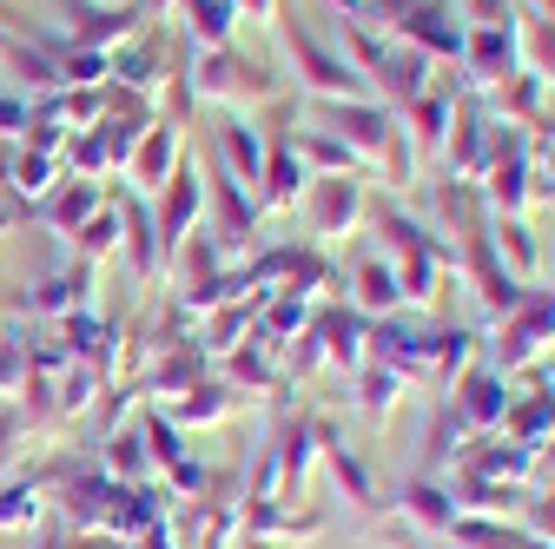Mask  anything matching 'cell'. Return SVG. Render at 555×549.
I'll list each match as a JSON object with an SVG mask.
<instances>
[{"mask_svg":"<svg viewBox=\"0 0 555 549\" xmlns=\"http://www.w3.org/2000/svg\"><path fill=\"white\" fill-rule=\"evenodd\" d=\"M185 87H192V106H225V113H251V106H285V80L271 66L219 47V53H192L185 60Z\"/></svg>","mask_w":555,"mask_h":549,"instance_id":"6da1fadb","label":"cell"},{"mask_svg":"<svg viewBox=\"0 0 555 549\" xmlns=\"http://www.w3.org/2000/svg\"><path fill=\"white\" fill-rule=\"evenodd\" d=\"M278 40H285V60H292L298 93H311L318 106H337V100H371V93H364V80L351 74V60H344L337 47H324L298 14H278Z\"/></svg>","mask_w":555,"mask_h":549,"instance_id":"7a4b0ae2","label":"cell"},{"mask_svg":"<svg viewBox=\"0 0 555 549\" xmlns=\"http://www.w3.org/2000/svg\"><path fill=\"white\" fill-rule=\"evenodd\" d=\"M555 358V285H529V298L496 324V371H535Z\"/></svg>","mask_w":555,"mask_h":549,"instance_id":"3957f363","label":"cell"},{"mask_svg":"<svg viewBox=\"0 0 555 549\" xmlns=\"http://www.w3.org/2000/svg\"><path fill=\"white\" fill-rule=\"evenodd\" d=\"M305 226L311 239H351L358 226H371V199H364V173H331L305 186Z\"/></svg>","mask_w":555,"mask_h":549,"instance_id":"277c9868","label":"cell"},{"mask_svg":"<svg viewBox=\"0 0 555 549\" xmlns=\"http://www.w3.org/2000/svg\"><path fill=\"white\" fill-rule=\"evenodd\" d=\"M509 404H516L509 378H503L496 365H482V358L450 384V418H456L469 437H496V431H503V418H509Z\"/></svg>","mask_w":555,"mask_h":549,"instance_id":"5b68a950","label":"cell"},{"mask_svg":"<svg viewBox=\"0 0 555 549\" xmlns=\"http://www.w3.org/2000/svg\"><path fill=\"white\" fill-rule=\"evenodd\" d=\"M410 542H450V529H456V497H450V484L443 476H430V470H416V476H403V490H397V516H390Z\"/></svg>","mask_w":555,"mask_h":549,"instance_id":"8992f818","label":"cell"},{"mask_svg":"<svg viewBox=\"0 0 555 549\" xmlns=\"http://www.w3.org/2000/svg\"><path fill=\"white\" fill-rule=\"evenodd\" d=\"M490 106H482V93H463L456 100V119H450V140H443V179H456V186H476L482 179V166H490Z\"/></svg>","mask_w":555,"mask_h":549,"instance_id":"52a82bcc","label":"cell"},{"mask_svg":"<svg viewBox=\"0 0 555 549\" xmlns=\"http://www.w3.org/2000/svg\"><path fill=\"white\" fill-rule=\"evenodd\" d=\"M185 53V40H172V34H159V27H139L119 53H113V87H126V93H139V100H153L159 93V80L172 74V60Z\"/></svg>","mask_w":555,"mask_h":549,"instance_id":"ba28073f","label":"cell"},{"mask_svg":"<svg viewBox=\"0 0 555 549\" xmlns=\"http://www.w3.org/2000/svg\"><path fill=\"white\" fill-rule=\"evenodd\" d=\"M264 450L278 463V490H285V503H298L305 484H311V470H318V410H285Z\"/></svg>","mask_w":555,"mask_h":549,"instance_id":"9c48e42d","label":"cell"},{"mask_svg":"<svg viewBox=\"0 0 555 549\" xmlns=\"http://www.w3.org/2000/svg\"><path fill=\"white\" fill-rule=\"evenodd\" d=\"M324 132H337V140L351 146V159L371 173L377 153H384V140L397 132V113L377 106V100H337V106H324Z\"/></svg>","mask_w":555,"mask_h":549,"instance_id":"30bf717a","label":"cell"},{"mask_svg":"<svg viewBox=\"0 0 555 549\" xmlns=\"http://www.w3.org/2000/svg\"><path fill=\"white\" fill-rule=\"evenodd\" d=\"M463 74L469 93H496L509 74H522V53H516V27H463Z\"/></svg>","mask_w":555,"mask_h":549,"instance_id":"8fae6325","label":"cell"},{"mask_svg":"<svg viewBox=\"0 0 555 549\" xmlns=\"http://www.w3.org/2000/svg\"><path fill=\"white\" fill-rule=\"evenodd\" d=\"M318 337H324V365H331L337 378H358V371L371 365V318L351 311L344 298L318 305Z\"/></svg>","mask_w":555,"mask_h":549,"instance_id":"7c38bea8","label":"cell"},{"mask_svg":"<svg viewBox=\"0 0 555 549\" xmlns=\"http://www.w3.org/2000/svg\"><path fill=\"white\" fill-rule=\"evenodd\" d=\"M198 219H205V179H198L192 159H179V173L159 186V213H153V226H159V252H172L185 232H198Z\"/></svg>","mask_w":555,"mask_h":549,"instance_id":"4fadbf2b","label":"cell"},{"mask_svg":"<svg viewBox=\"0 0 555 549\" xmlns=\"http://www.w3.org/2000/svg\"><path fill=\"white\" fill-rule=\"evenodd\" d=\"M390 40L416 47L424 60H463V21H456V8H443V0H424V8H410V14L390 27Z\"/></svg>","mask_w":555,"mask_h":549,"instance_id":"5bb4252c","label":"cell"},{"mask_svg":"<svg viewBox=\"0 0 555 549\" xmlns=\"http://www.w3.org/2000/svg\"><path fill=\"white\" fill-rule=\"evenodd\" d=\"M535 463L542 457L522 450V444H509V437H469V450L456 457L450 476H476V484H529Z\"/></svg>","mask_w":555,"mask_h":549,"instance_id":"9a60e30c","label":"cell"},{"mask_svg":"<svg viewBox=\"0 0 555 549\" xmlns=\"http://www.w3.org/2000/svg\"><path fill=\"white\" fill-rule=\"evenodd\" d=\"M93 285H100V265L74 258L66 271H53V279L27 285V292H21V311H34V318H66V311H93Z\"/></svg>","mask_w":555,"mask_h":549,"instance_id":"2e32d148","label":"cell"},{"mask_svg":"<svg viewBox=\"0 0 555 549\" xmlns=\"http://www.w3.org/2000/svg\"><path fill=\"white\" fill-rule=\"evenodd\" d=\"M285 358H278L271 345H258V337H245V345H232L225 352V391L232 397H285Z\"/></svg>","mask_w":555,"mask_h":549,"instance_id":"e0dca14e","label":"cell"},{"mask_svg":"<svg viewBox=\"0 0 555 549\" xmlns=\"http://www.w3.org/2000/svg\"><path fill=\"white\" fill-rule=\"evenodd\" d=\"M324 510H298V503H245V536L258 542H278V549H298V542H318L324 536Z\"/></svg>","mask_w":555,"mask_h":549,"instance_id":"ac0fdd59","label":"cell"},{"mask_svg":"<svg viewBox=\"0 0 555 549\" xmlns=\"http://www.w3.org/2000/svg\"><path fill=\"white\" fill-rule=\"evenodd\" d=\"M318 463L337 476V490L351 497L358 510H377V476H371V463L351 457V444H344V431H337L331 418H318Z\"/></svg>","mask_w":555,"mask_h":549,"instance_id":"d6986e66","label":"cell"},{"mask_svg":"<svg viewBox=\"0 0 555 549\" xmlns=\"http://www.w3.org/2000/svg\"><path fill=\"white\" fill-rule=\"evenodd\" d=\"M100 205H106V199H100V179H60V186H53V192H47L40 205H27V213H34V219H40L47 232L74 239V232H80V226H87V219L100 213Z\"/></svg>","mask_w":555,"mask_h":549,"instance_id":"ffe728a7","label":"cell"},{"mask_svg":"<svg viewBox=\"0 0 555 549\" xmlns=\"http://www.w3.org/2000/svg\"><path fill=\"white\" fill-rule=\"evenodd\" d=\"M219 153H225V179H238L245 192H258L264 179V153H271V132L251 126V113H232L219 126Z\"/></svg>","mask_w":555,"mask_h":549,"instance_id":"44dd1931","label":"cell"},{"mask_svg":"<svg viewBox=\"0 0 555 549\" xmlns=\"http://www.w3.org/2000/svg\"><path fill=\"white\" fill-rule=\"evenodd\" d=\"M344 305L364 311L371 324L403 311V298H397V271H390L384 252H358V258H351V298H344Z\"/></svg>","mask_w":555,"mask_h":549,"instance_id":"7402d4cb","label":"cell"},{"mask_svg":"<svg viewBox=\"0 0 555 549\" xmlns=\"http://www.w3.org/2000/svg\"><path fill=\"white\" fill-rule=\"evenodd\" d=\"M305 186H311V173L298 166L292 140H271L264 179H258V213H298V205H305Z\"/></svg>","mask_w":555,"mask_h":549,"instance_id":"603a6c76","label":"cell"},{"mask_svg":"<svg viewBox=\"0 0 555 549\" xmlns=\"http://www.w3.org/2000/svg\"><path fill=\"white\" fill-rule=\"evenodd\" d=\"M172 14H179V40H185L192 53L232 47V27H238V8H232V0H172Z\"/></svg>","mask_w":555,"mask_h":549,"instance_id":"cb8c5ba5","label":"cell"},{"mask_svg":"<svg viewBox=\"0 0 555 549\" xmlns=\"http://www.w3.org/2000/svg\"><path fill=\"white\" fill-rule=\"evenodd\" d=\"M119 252H126V265H132V279L139 285H153V279H166V252H159V226H153V213L146 205H132V199H119Z\"/></svg>","mask_w":555,"mask_h":549,"instance_id":"d4e9b609","label":"cell"},{"mask_svg":"<svg viewBox=\"0 0 555 549\" xmlns=\"http://www.w3.org/2000/svg\"><path fill=\"white\" fill-rule=\"evenodd\" d=\"M219 271H232L225 265V245L212 239V232H185L172 252H166V285H179V292H192V285H205V279H219Z\"/></svg>","mask_w":555,"mask_h":549,"instance_id":"484cf974","label":"cell"},{"mask_svg":"<svg viewBox=\"0 0 555 549\" xmlns=\"http://www.w3.org/2000/svg\"><path fill=\"white\" fill-rule=\"evenodd\" d=\"M482 106H490L496 126H522V132H535V140H542V126H548V87L529 80V74H509L496 87V100H482Z\"/></svg>","mask_w":555,"mask_h":549,"instance_id":"4316f807","label":"cell"},{"mask_svg":"<svg viewBox=\"0 0 555 549\" xmlns=\"http://www.w3.org/2000/svg\"><path fill=\"white\" fill-rule=\"evenodd\" d=\"M450 119H456V93H443V87L416 93V100L397 113V126L410 132V146H416V153H443V140H450Z\"/></svg>","mask_w":555,"mask_h":549,"instance_id":"83f0119b","label":"cell"},{"mask_svg":"<svg viewBox=\"0 0 555 549\" xmlns=\"http://www.w3.org/2000/svg\"><path fill=\"white\" fill-rule=\"evenodd\" d=\"M100 470L113 476V484H153V450H146V431H139V418H126V424L106 431Z\"/></svg>","mask_w":555,"mask_h":549,"instance_id":"f1b7e54d","label":"cell"},{"mask_svg":"<svg viewBox=\"0 0 555 549\" xmlns=\"http://www.w3.org/2000/svg\"><path fill=\"white\" fill-rule=\"evenodd\" d=\"M258 219H264V213H258V192H245L238 179L219 173V179H212V226H205V232H212V239L232 252L245 232H258Z\"/></svg>","mask_w":555,"mask_h":549,"instance_id":"f546056e","label":"cell"},{"mask_svg":"<svg viewBox=\"0 0 555 549\" xmlns=\"http://www.w3.org/2000/svg\"><path fill=\"white\" fill-rule=\"evenodd\" d=\"M179 159H185V153H179V126L153 119L146 132H139V146H132V166H126V173H132L139 186H153V192H159V186L179 173Z\"/></svg>","mask_w":555,"mask_h":549,"instance_id":"4dcf8cb0","label":"cell"},{"mask_svg":"<svg viewBox=\"0 0 555 549\" xmlns=\"http://www.w3.org/2000/svg\"><path fill=\"white\" fill-rule=\"evenodd\" d=\"M403 391H410V384H403L390 365H364V371L351 378V404H358V418H364V424H377V431H390Z\"/></svg>","mask_w":555,"mask_h":549,"instance_id":"1f68e13d","label":"cell"},{"mask_svg":"<svg viewBox=\"0 0 555 549\" xmlns=\"http://www.w3.org/2000/svg\"><path fill=\"white\" fill-rule=\"evenodd\" d=\"M232 391H225V378H198L192 391H179L172 397V410H166V418L179 424V431H205V424H225L232 418Z\"/></svg>","mask_w":555,"mask_h":549,"instance_id":"d6a6232c","label":"cell"},{"mask_svg":"<svg viewBox=\"0 0 555 549\" xmlns=\"http://www.w3.org/2000/svg\"><path fill=\"white\" fill-rule=\"evenodd\" d=\"M503 437L542 457V450L555 444V397H548V391H529V397H516V404H509V418H503Z\"/></svg>","mask_w":555,"mask_h":549,"instance_id":"836d02e7","label":"cell"},{"mask_svg":"<svg viewBox=\"0 0 555 549\" xmlns=\"http://www.w3.org/2000/svg\"><path fill=\"white\" fill-rule=\"evenodd\" d=\"M292 140V153H298V166L311 173V179H331V173H364L358 159H351V146L337 140V132H324V126H298V132H285Z\"/></svg>","mask_w":555,"mask_h":549,"instance_id":"e575fe53","label":"cell"},{"mask_svg":"<svg viewBox=\"0 0 555 549\" xmlns=\"http://www.w3.org/2000/svg\"><path fill=\"white\" fill-rule=\"evenodd\" d=\"M8 192H14V205L27 213V205H40L53 186H60V159L53 153H34V146H14V159H8Z\"/></svg>","mask_w":555,"mask_h":549,"instance_id":"d590c367","label":"cell"},{"mask_svg":"<svg viewBox=\"0 0 555 549\" xmlns=\"http://www.w3.org/2000/svg\"><path fill=\"white\" fill-rule=\"evenodd\" d=\"M430 205H437V226H443V232H456V239H469V232H482V226H490V205H482V192H476V186L437 179Z\"/></svg>","mask_w":555,"mask_h":549,"instance_id":"8d00e7d4","label":"cell"},{"mask_svg":"<svg viewBox=\"0 0 555 549\" xmlns=\"http://www.w3.org/2000/svg\"><path fill=\"white\" fill-rule=\"evenodd\" d=\"M490 245H496V258L516 271L522 285L542 279V245H535V226L529 219H490Z\"/></svg>","mask_w":555,"mask_h":549,"instance_id":"74e56055","label":"cell"},{"mask_svg":"<svg viewBox=\"0 0 555 549\" xmlns=\"http://www.w3.org/2000/svg\"><path fill=\"white\" fill-rule=\"evenodd\" d=\"M476 365V331L469 324H437V358H430V384L450 391L463 371Z\"/></svg>","mask_w":555,"mask_h":549,"instance_id":"f35d334b","label":"cell"},{"mask_svg":"<svg viewBox=\"0 0 555 549\" xmlns=\"http://www.w3.org/2000/svg\"><path fill=\"white\" fill-rule=\"evenodd\" d=\"M450 542H456V549H522V542H529V529H522V523H509V516H463V510H456Z\"/></svg>","mask_w":555,"mask_h":549,"instance_id":"ab89813d","label":"cell"},{"mask_svg":"<svg viewBox=\"0 0 555 549\" xmlns=\"http://www.w3.org/2000/svg\"><path fill=\"white\" fill-rule=\"evenodd\" d=\"M0 53L14 60V80H21V87H40V93H66V80H60V60H53L47 47H27V40H14V34H0Z\"/></svg>","mask_w":555,"mask_h":549,"instance_id":"60d3db41","label":"cell"},{"mask_svg":"<svg viewBox=\"0 0 555 549\" xmlns=\"http://www.w3.org/2000/svg\"><path fill=\"white\" fill-rule=\"evenodd\" d=\"M516 53L529 80L555 87V21H516Z\"/></svg>","mask_w":555,"mask_h":549,"instance_id":"b9f144b4","label":"cell"},{"mask_svg":"<svg viewBox=\"0 0 555 549\" xmlns=\"http://www.w3.org/2000/svg\"><path fill=\"white\" fill-rule=\"evenodd\" d=\"M47 523V490L34 484V476H21V484H8L0 490V529H40Z\"/></svg>","mask_w":555,"mask_h":549,"instance_id":"7bdbcfd3","label":"cell"},{"mask_svg":"<svg viewBox=\"0 0 555 549\" xmlns=\"http://www.w3.org/2000/svg\"><path fill=\"white\" fill-rule=\"evenodd\" d=\"M100 391H106V378L93 365H66L53 378V410H60V418H80L87 404H100Z\"/></svg>","mask_w":555,"mask_h":549,"instance_id":"ee69618b","label":"cell"},{"mask_svg":"<svg viewBox=\"0 0 555 549\" xmlns=\"http://www.w3.org/2000/svg\"><path fill=\"white\" fill-rule=\"evenodd\" d=\"M139 431H146V450H153V470H172L185 457V431L166 418L159 404H139Z\"/></svg>","mask_w":555,"mask_h":549,"instance_id":"f6af8a7d","label":"cell"},{"mask_svg":"<svg viewBox=\"0 0 555 549\" xmlns=\"http://www.w3.org/2000/svg\"><path fill=\"white\" fill-rule=\"evenodd\" d=\"M119 232H126V226H119V205H100V213L74 232V258H87V265L113 258V252H119Z\"/></svg>","mask_w":555,"mask_h":549,"instance_id":"bcb514c9","label":"cell"},{"mask_svg":"<svg viewBox=\"0 0 555 549\" xmlns=\"http://www.w3.org/2000/svg\"><path fill=\"white\" fill-rule=\"evenodd\" d=\"M416 166H424V153H416L410 132L397 126L390 140H384V153H377V166H371V179H384V186H416Z\"/></svg>","mask_w":555,"mask_h":549,"instance_id":"7dc6e473","label":"cell"},{"mask_svg":"<svg viewBox=\"0 0 555 549\" xmlns=\"http://www.w3.org/2000/svg\"><path fill=\"white\" fill-rule=\"evenodd\" d=\"M27 337L21 331H0V397H14L21 384H27Z\"/></svg>","mask_w":555,"mask_h":549,"instance_id":"c3c4849f","label":"cell"},{"mask_svg":"<svg viewBox=\"0 0 555 549\" xmlns=\"http://www.w3.org/2000/svg\"><path fill=\"white\" fill-rule=\"evenodd\" d=\"M66 166H74V179H100V173H106L100 132H74V140H66Z\"/></svg>","mask_w":555,"mask_h":549,"instance_id":"681fc988","label":"cell"},{"mask_svg":"<svg viewBox=\"0 0 555 549\" xmlns=\"http://www.w3.org/2000/svg\"><path fill=\"white\" fill-rule=\"evenodd\" d=\"M27 437H34V424L21 418V410H0V470H14V463H21Z\"/></svg>","mask_w":555,"mask_h":549,"instance_id":"f907efd6","label":"cell"},{"mask_svg":"<svg viewBox=\"0 0 555 549\" xmlns=\"http://www.w3.org/2000/svg\"><path fill=\"white\" fill-rule=\"evenodd\" d=\"M469 27H516V0H463Z\"/></svg>","mask_w":555,"mask_h":549,"instance_id":"816d5d0a","label":"cell"},{"mask_svg":"<svg viewBox=\"0 0 555 549\" xmlns=\"http://www.w3.org/2000/svg\"><path fill=\"white\" fill-rule=\"evenodd\" d=\"M27 100L21 93H0V140H21V132H27Z\"/></svg>","mask_w":555,"mask_h":549,"instance_id":"f5cc1de1","label":"cell"},{"mask_svg":"<svg viewBox=\"0 0 555 549\" xmlns=\"http://www.w3.org/2000/svg\"><path fill=\"white\" fill-rule=\"evenodd\" d=\"M238 21H258V27H278V14H285V0H232Z\"/></svg>","mask_w":555,"mask_h":549,"instance_id":"db71d44e","label":"cell"},{"mask_svg":"<svg viewBox=\"0 0 555 549\" xmlns=\"http://www.w3.org/2000/svg\"><path fill=\"white\" fill-rule=\"evenodd\" d=\"M126 549H185V542H179V529H172V516H166V523H153L146 536H132Z\"/></svg>","mask_w":555,"mask_h":549,"instance_id":"11a10c76","label":"cell"},{"mask_svg":"<svg viewBox=\"0 0 555 549\" xmlns=\"http://www.w3.org/2000/svg\"><path fill=\"white\" fill-rule=\"evenodd\" d=\"M522 21H555V0H516Z\"/></svg>","mask_w":555,"mask_h":549,"instance_id":"9f6ffc18","label":"cell"},{"mask_svg":"<svg viewBox=\"0 0 555 549\" xmlns=\"http://www.w3.org/2000/svg\"><path fill=\"white\" fill-rule=\"evenodd\" d=\"M331 8H337L344 21H358V27H364V0H331Z\"/></svg>","mask_w":555,"mask_h":549,"instance_id":"6f0895ef","label":"cell"},{"mask_svg":"<svg viewBox=\"0 0 555 549\" xmlns=\"http://www.w3.org/2000/svg\"><path fill=\"white\" fill-rule=\"evenodd\" d=\"M14 219H21V205H8V213H0V232H8V226H14Z\"/></svg>","mask_w":555,"mask_h":549,"instance_id":"680465c9","label":"cell"},{"mask_svg":"<svg viewBox=\"0 0 555 549\" xmlns=\"http://www.w3.org/2000/svg\"><path fill=\"white\" fill-rule=\"evenodd\" d=\"M542 463H555V444H548V450H542Z\"/></svg>","mask_w":555,"mask_h":549,"instance_id":"91938a15","label":"cell"},{"mask_svg":"<svg viewBox=\"0 0 555 549\" xmlns=\"http://www.w3.org/2000/svg\"><path fill=\"white\" fill-rule=\"evenodd\" d=\"M430 549H456V542H430Z\"/></svg>","mask_w":555,"mask_h":549,"instance_id":"94428289","label":"cell"}]
</instances>
